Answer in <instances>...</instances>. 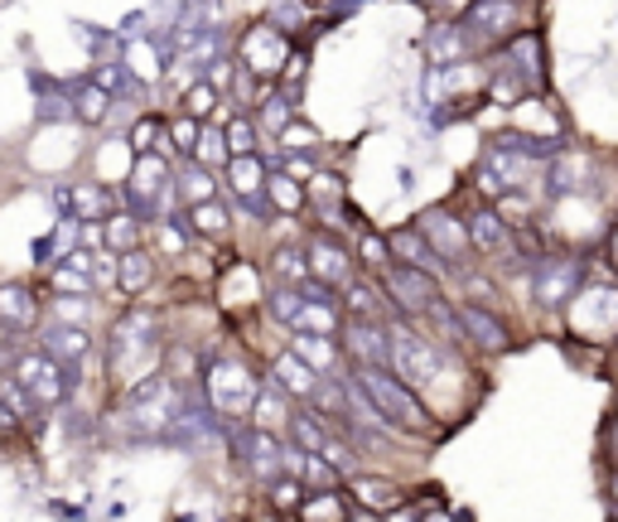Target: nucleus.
<instances>
[{
	"instance_id": "1",
	"label": "nucleus",
	"mask_w": 618,
	"mask_h": 522,
	"mask_svg": "<svg viewBox=\"0 0 618 522\" xmlns=\"http://www.w3.org/2000/svg\"><path fill=\"white\" fill-rule=\"evenodd\" d=\"M165 349H170L165 343V315L145 300H131L102 335V368L117 387H131L141 377L160 373Z\"/></svg>"
},
{
	"instance_id": "2",
	"label": "nucleus",
	"mask_w": 618,
	"mask_h": 522,
	"mask_svg": "<svg viewBox=\"0 0 618 522\" xmlns=\"http://www.w3.org/2000/svg\"><path fill=\"white\" fill-rule=\"evenodd\" d=\"M0 373H5L15 387H25V397L44 411V416L69 411L77 387H83V373L69 368V363H59V359H49L39 343H25V339H10V349L0 353Z\"/></svg>"
},
{
	"instance_id": "3",
	"label": "nucleus",
	"mask_w": 618,
	"mask_h": 522,
	"mask_svg": "<svg viewBox=\"0 0 618 522\" xmlns=\"http://www.w3.org/2000/svg\"><path fill=\"white\" fill-rule=\"evenodd\" d=\"M348 373H353L358 383H363V392L373 397V406L381 411V421H387L391 436H401V440L440 436V416H435V406L425 402L411 383H401L391 368H348Z\"/></svg>"
},
{
	"instance_id": "4",
	"label": "nucleus",
	"mask_w": 618,
	"mask_h": 522,
	"mask_svg": "<svg viewBox=\"0 0 618 522\" xmlns=\"http://www.w3.org/2000/svg\"><path fill=\"white\" fill-rule=\"evenodd\" d=\"M266 387V373L256 359L246 353H208L204 373H198V392L208 397V406L218 411L222 421H246Z\"/></svg>"
},
{
	"instance_id": "5",
	"label": "nucleus",
	"mask_w": 618,
	"mask_h": 522,
	"mask_svg": "<svg viewBox=\"0 0 618 522\" xmlns=\"http://www.w3.org/2000/svg\"><path fill=\"white\" fill-rule=\"evenodd\" d=\"M542 5L546 0H469L459 10V25H464L478 59H488L526 29H542Z\"/></svg>"
},
{
	"instance_id": "6",
	"label": "nucleus",
	"mask_w": 618,
	"mask_h": 522,
	"mask_svg": "<svg viewBox=\"0 0 618 522\" xmlns=\"http://www.w3.org/2000/svg\"><path fill=\"white\" fill-rule=\"evenodd\" d=\"M566 343H594V349H618V276L599 281L590 266V281L566 305Z\"/></svg>"
},
{
	"instance_id": "7",
	"label": "nucleus",
	"mask_w": 618,
	"mask_h": 522,
	"mask_svg": "<svg viewBox=\"0 0 618 522\" xmlns=\"http://www.w3.org/2000/svg\"><path fill=\"white\" fill-rule=\"evenodd\" d=\"M590 262L594 252H570V247H556V252H542L526 271V295H532L536 309L546 315H566V305L580 295V286L590 281Z\"/></svg>"
},
{
	"instance_id": "8",
	"label": "nucleus",
	"mask_w": 618,
	"mask_h": 522,
	"mask_svg": "<svg viewBox=\"0 0 618 522\" xmlns=\"http://www.w3.org/2000/svg\"><path fill=\"white\" fill-rule=\"evenodd\" d=\"M411 223L421 228V238L435 247V257L449 266V276L478 262V257H474V242H469V218L459 214L455 204H431V208H421Z\"/></svg>"
},
{
	"instance_id": "9",
	"label": "nucleus",
	"mask_w": 618,
	"mask_h": 522,
	"mask_svg": "<svg viewBox=\"0 0 618 522\" xmlns=\"http://www.w3.org/2000/svg\"><path fill=\"white\" fill-rule=\"evenodd\" d=\"M536 174H542V165L522 160V155H512L508 146H498V141H483V155L474 165V198L498 204V198L517 194V189H532Z\"/></svg>"
},
{
	"instance_id": "10",
	"label": "nucleus",
	"mask_w": 618,
	"mask_h": 522,
	"mask_svg": "<svg viewBox=\"0 0 618 522\" xmlns=\"http://www.w3.org/2000/svg\"><path fill=\"white\" fill-rule=\"evenodd\" d=\"M290 53H295V39L286 35V29H276L271 20H252V25H242L238 44H232V59L242 63V69H252L262 83H276L280 69L290 63Z\"/></svg>"
},
{
	"instance_id": "11",
	"label": "nucleus",
	"mask_w": 618,
	"mask_h": 522,
	"mask_svg": "<svg viewBox=\"0 0 618 522\" xmlns=\"http://www.w3.org/2000/svg\"><path fill=\"white\" fill-rule=\"evenodd\" d=\"M542 198L546 204H560V198H599V155L584 146H566L542 170Z\"/></svg>"
},
{
	"instance_id": "12",
	"label": "nucleus",
	"mask_w": 618,
	"mask_h": 522,
	"mask_svg": "<svg viewBox=\"0 0 618 522\" xmlns=\"http://www.w3.org/2000/svg\"><path fill=\"white\" fill-rule=\"evenodd\" d=\"M228 436H232V450H238V464L262 488H271L286 474V436L252 426V421H228Z\"/></svg>"
},
{
	"instance_id": "13",
	"label": "nucleus",
	"mask_w": 618,
	"mask_h": 522,
	"mask_svg": "<svg viewBox=\"0 0 618 522\" xmlns=\"http://www.w3.org/2000/svg\"><path fill=\"white\" fill-rule=\"evenodd\" d=\"M377 281H381V291H387L391 309H397V315H407V319H425L445 300V281H440V276H431V271H421V266L391 262L387 271L377 276Z\"/></svg>"
},
{
	"instance_id": "14",
	"label": "nucleus",
	"mask_w": 618,
	"mask_h": 522,
	"mask_svg": "<svg viewBox=\"0 0 618 522\" xmlns=\"http://www.w3.org/2000/svg\"><path fill=\"white\" fill-rule=\"evenodd\" d=\"M455 305H459V325H464V339L474 359H508L517 349V329L502 309L474 305V300H455Z\"/></svg>"
},
{
	"instance_id": "15",
	"label": "nucleus",
	"mask_w": 618,
	"mask_h": 522,
	"mask_svg": "<svg viewBox=\"0 0 618 522\" xmlns=\"http://www.w3.org/2000/svg\"><path fill=\"white\" fill-rule=\"evenodd\" d=\"M305 257H310L314 281L329 286V291H339V295H343V286L363 271L358 257H353V242H348L343 232H334V228H314L310 232V238H305Z\"/></svg>"
},
{
	"instance_id": "16",
	"label": "nucleus",
	"mask_w": 618,
	"mask_h": 522,
	"mask_svg": "<svg viewBox=\"0 0 618 522\" xmlns=\"http://www.w3.org/2000/svg\"><path fill=\"white\" fill-rule=\"evenodd\" d=\"M59 218H73V223H102L121 208V189H111L107 180H73V184H53L49 189Z\"/></svg>"
},
{
	"instance_id": "17",
	"label": "nucleus",
	"mask_w": 618,
	"mask_h": 522,
	"mask_svg": "<svg viewBox=\"0 0 618 522\" xmlns=\"http://www.w3.org/2000/svg\"><path fill=\"white\" fill-rule=\"evenodd\" d=\"M310 184V218H319V228H334V232H358L367 228L358 204L348 198V180L339 170H319Z\"/></svg>"
},
{
	"instance_id": "18",
	"label": "nucleus",
	"mask_w": 618,
	"mask_h": 522,
	"mask_svg": "<svg viewBox=\"0 0 618 522\" xmlns=\"http://www.w3.org/2000/svg\"><path fill=\"white\" fill-rule=\"evenodd\" d=\"M44 329V295L29 281H0V335L29 339Z\"/></svg>"
},
{
	"instance_id": "19",
	"label": "nucleus",
	"mask_w": 618,
	"mask_h": 522,
	"mask_svg": "<svg viewBox=\"0 0 618 522\" xmlns=\"http://www.w3.org/2000/svg\"><path fill=\"white\" fill-rule=\"evenodd\" d=\"M339 339H343V353H348V368H391L387 319H348Z\"/></svg>"
},
{
	"instance_id": "20",
	"label": "nucleus",
	"mask_w": 618,
	"mask_h": 522,
	"mask_svg": "<svg viewBox=\"0 0 618 522\" xmlns=\"http://www.w3.org/2000/svg\"><path fill=\"white\" fill-rule=\"evenodd\" d=\"M35 343L49 353V359L69 363V368H77V373H83L87 363H93V353H97V335L87 325H73V319H49Z\"/></svg>"
},
{
	"instance_id": "21",
	"label": "nucleus",
	"mask_w": 618,
	"mask_h": 522,
	"mask_svg": "<svg viewBox=\"0 0 618 522\" xmlns=\"http://www.w3.org/2000/svg\"><path fill=\"white\" fill-rule=\"evenodd\" d=\"M262 373H266V383L280 387V392H286L290 402H300V406L314 402V392H319V383H324V373H314L310 363L290 349V343H286V349H276L271 359L262 363Z\"/></svg>"
},
{
	"instance_id": "22",
	"label": "nucleus",
	"mask_w": 618,
	"mask_h": 522,
	"mask_svg": "<svg viewBox=\"0 0 618 522\" xmlns=\"http://www.w3.org/2000/svg\"><path fill=\"white\" fill-rule=\"evenodd\" d=\"M69 102H73V121L77 126H87V131H102L111 121V112H117V97H111L93 73L69 77Z\"/></svg>"
},
{
	"instance_id": "23",
	"label": "nucleus",
	"mask_w": 618,
	"mask_h": 522,
	"mask_svg": "<svg viewBox=\"0 0 618 522\" xmlns=\"http://www.w3.org/2000/svg\"><path fill=\"white\" fill-rule=\"evenodd\" d=\"M29 93H35V121L39 126H69L73 102H69V77H53L44 69H29Z\"/></svg>"
},
{
	"instance_id": "24",
	"label": "nucleus",
	"mask_w": 618,
	"mask_h": 522,
	"mask_svg": "<svg viewBox=\"0 0 618 522\" xmlns=\"http://www.w3.org/2000/svg\"><path fill=\"white\" fill-rule=\"evenodd\" d=\"M387 242H391V262H401V266H421V271H431V276H440V281H449V266L435 257V247L421 238V228H415V223L387 228Z\"/></svg>"
},
{
	"instance_id": "25",
	"label": "nucleus",
	"mask_w": 618,
	"mask_h": 522,
	"mask_svg": "<svg viewBox=\"0 0 618 522\" xmlns=\"http://www.w3.org/2000/svg\"><path fill=\"white\" fill-rule=\"evenodd\" d=\"M184 214V223H189V232H194L198 242H228L232 238V223H238V214H232V204L228 198H204V204H189V208H179Z\"/></svg>"
},
{
	"instance_id": "26",
	"label": "nucleus",
	"mask_w": 618,
	"mask_h": 522,
	"mask_svg": "<svg viewBox=\"0 0 618 522\" xmlns=\"http://www.w3.org/2000/svg\"><path fill=\"white\" fill-rule=\"evenodd\" d=\"M160 281V257L150 247H136V252H121L117 257V291L126 300H145Z\"/></svg>"
},
{
	"instance_id": "27",
	"label": "nucleus",
	"mask_w": 618,
	"mask_h": 522,
	"mask_svg": "<svg viewBox=\"0 0 618 522\" xmlns=\"http://www.w3.org/2000/svg\"><path fill=\"white\" fill-rule=\"evenodd\" d=\"M343 309H348V319H391L397 315L387 291H381V281L377 276H367V271H358L353 281L343 286Z\"/></svg>"
},
{
	"instance_id": "28",
	"label": "nucleus",
	"mask_w": 618,
	"mask_h": 522,
	"mask_svg": "<svg viewBox=\"0 0 618 522\" xmlns=\"http://www.w3.org/2000/svg\"><path fill=\"white\" fill-rule=\"evenodd\" d=\"M464 59H478L474 44H469L464 25L459 20H435L425 29V63H464Z\"/></svg>"
},
{
	"instance_id": "29",
	"label": "nucleus",
	"mask_w": 618,
	"mask_h": 522,
	"mask_svg": "<svg viewBox=\"0 0 618 522\" xmlns=\"http://www.w3.org/2000/svg\"><path fill=\"white\" fill-rule=\"evenodd\" d=\"M348 488H353V498H358V508H363V513H381V518H387L391 508L407 503V488H401L397 479H387V474H363V470H358L353 479H348Z\"/></svg>"
},
{
	"instance_id": "30",
	"label": "nucleus",
	"mask_w": 618,
	"mask_h": 522,
	"mask_svg": "<svg viewBox=\"0 0 618 522\" xmlns=\"http://www.w3.org/2000/svg\"><path fill=\"white\" fill-rule=\"evenodd\" d=\"M286 343L310 363L314 373H324V377H334V373H343V368H348L343 339H334V335H290Z\"/></svg>"
},
{
	"instance_id": "31",
	"label": "nucleus",
	"mask_w": 618,
	"mask_h": 522,
	"mask_svg": "<svg viewBox=\"0 0 618 522\" xmlns=\"http://www.w3.org/2000/svg\"><path fill=\"white\" fill-rule=\"evenodd\" d=\"M218 194H222V174L204 170L198 160H174V198H179V208L204 204V198H218Z\"/></svg>"
},
{
	"instance_id": "32",
	"label": "nucleus",
	"mask_w": 618,
	"mask_h": 522,
	"mask_svg": "<svg viewBox=\"0 0 618 522\" xmlns=\"http://www.w3.org/2000/svg\"><path fill=\"white\" fill-rule=\"evenodd\" d=\"M310 257L305 242H276L271 262H266V286H310Z\"/></svg>"
},
{
	"instance_id": "33",
	"label": "nucleus",
	"mask_w": 618,
	"mask_h": 522,
	"mask_svg": "<svg viewBox=\"0 0 618 522\" xmlns=\"http://www.w3.org/2000/svg\"><path fill=\"white\" fill-rule=\"evenodd\" d=\"M266 198H271L276 223L280 218H305L310 214V184L295 180V174H286V170H271V180H266Z\"/></svg>"
},
{
	"instance_id": "34",
	"label": "nucleus",
	"mask_w": 618,
	"mask_h": 522,
	"mask_svg": "<svg viewBox=\"0 0 618 522\" xmlns=\"http://www.w3.org/2000/svg\"><path fill=\"white\" fill-rule=\"evenodd\" d=\"M334 436H339V430H334L310 402L295 406V416H290V430H286L290 446H300V450H310V454H324V450L334 446Z\"/></svg>"
},
{
	"instance_id": "35",
	"label": "nucleus",
	"mask_w": 618,
	"mask_h": 522,
	"mask_svg": "<svg viewBox=\"0 0 618 522\" xmlns=\"http://www.w3.org/2000/svg\"><path fill=\"white\" fill-rule=\"evenodd\" d=\"M194 232H189L184 214H170L160 218V223H150V252L160 262H189V252H194Z\"/></svg>"
},
{
	"instance_id": "36",
	"label": "nucleus",
	"mask_w": 618,
	"mask_h": 522,
	"mask_svg": "<svg viewBox=\"0 0 618 522\" xmlns=\"http://www.w3.org/2000/svg\"><path fill=\"white\" fill-rule=\"evenodd\" d=\"M145 238H150V223H141L131 208H117L111 218H102V247L111 252V257L145 247Z\"/></svg>"
},
{
	"instance_id": "37",
	"label": "nucleus",
	"mask_w": 618,
	"mask_h": 522,
	"mask_svg": "<svg viewBox=\"0 0 618 522\" xmlns=\"http://www.w3.org/2000/svg\"><path fill=\"white\" fill-rule=\"evenodd\" d=\"M252 117H256V126H262V136H266V141H280V136H286V131L300 121V107L290 102L286 93L266 87V97L256 102V112H252Z\"/></svg>"
},
{
	"instance_id": "38",
	"label": "nucleus",
	"mask_w": 618,
	"mask_h": 522,
	"mask_svg": "<svg viewBox=\"0 0 618 522\" xmlns=\"http://www.w3.org/2000/svg\"><path fill=\"white\" fill-rule=\"evenodd\" d=\"M295 406H300V402H290V397L280 392V387L266 383L246 421H252V426H262V430H276V436H286V430H290V416H295Z\"/></svg>"
},
{
	"instance_id": "39",
	"label": "nucleus",
	"mask_w": 618,
	"mask_h": 522,
	"mask_svg": "<svg viewBox=\"0 0 618 522\" xmlns=\"http://www.w3.org/2000/svg\"><path fill=\"white\" fill-rule=\"evenodd\" d=\"M222 107H228V93H222L218 83H208V77H198V83H189L184 93H179V112L194 117V121H218Z\"/></svg>"
},
{
	"instance_id": "40",
	"label": "nucleus",
	"mask_w": 618,
	"mask_h": 522,
	"mask_svg": "<svg viewBox=\"0 0 618 522\" xmlns=\"http://www.w3.org/2000/svg\"><path fill=\"white\" fill-rule=\"evenodd\" d=\"M165 136H170V112H136V121L126 126V146L131 155H145V150H165Z\"/></svg>"
},
{
	"instance_id": "41",
	"label": "nucleus",
	"mask_w": 618,
	"mask_h": 522,
	"mask_svg": "<svg viewBox=\"0 0 618 522\" xmlns=\"http://www.w3.org/2000/svg\"><path fill=\"white\" fill-rule=\"evenodd\" d=\"M449 281L459 286V300H474V305H493V309H502V286H498V276H488L483 271V262L474 266H464V271H455Z\"/></svg>"
},
{
	"instance_id": "42",
	"label": "nucleus",
	"mask_w": 618,
	"mask_h": 522,
	"mask_svg": "<svg viewBox=\"0 0 618 522\" xmlns=\"http://www.w3.org/2000/svg\"><path fill=\"white\" fill-rule=\"evenodd\" d=\"M353 257H358V266H363L367 276H381L391 266V242H387V232L381 228H358L353 232Z\"/></svg>"
},
{
	"instance_id": "43",
	"label": "nucleus",
	"mask_w": 618,
	"mask_h": 522,
	"mask_svg": "<svg viewBox=\"0 0 618 522\" xmlns=\"http://www.w3.org/2000/svg\"><path fill=\"white\" fill-rule=\"evenodd\" d=\"M194 160L204 165V170L222 174L232 165V146H228V131H222V121H204V131H198V146H194Z\"/></svg>"
},
{
	"instance_id": "44",
	"label": "nucleus",
	"mask_w": 618,
	"mask_h": 522,
	"mask_svg": "<svg viewBox=\"0 0 618 522\" xmlns=\"http://www.w3.org/2000/svg\"><path fill=\"white\" fill-rule=\"evenodd\" d=\"M266 87L276 83H262L252 69H242V63H232V77H228V107L232 112H256V102L266 97Z\"/></svg>"
},
{
	"instance_id": "45",
	"label": "nucleus",
	"mask_w": 618,
	"mask_h": 522,
	"mask_svg": "<svg viewBox=\"0 0 618 522\" xmlns=\"http://www.w3.org/2000/svg\"><path fill=\"white\" fill-rule=\"evenodd\" d=\"M73 35H77V44L87 49V59H97V63H117L121 59V39L117 29H102V25H87V20H77L73 25Z\"/></svg>"
},
{
	"instance_id": "46",
	"label": "nucleus",
	"mask_w": 618,
	"mask_h": 522,
	"mask_svg": "<svg viewBox=\"0 0 618 522\" xmlns=\"http://www.w3.org/2000/svg\"><path fill=\"white\" fill-rule=\"evenodd\" d=\"M222 131H228V146L232 155H266V136H262V126H256V117L252 112H232L228 121H222Z\"/></svg>"
},
{
	"instance_id": "47",
	"label": "nucleus",
	"mask_w": 618,
	"mask_h": 522,
	"mask_svg": "<svg viewBox=\"0 0 618 522\" xmlns=\"http://www.w3.org/2000/svg\"><path fill=\"white\" fill-rule=\"evenodd\" d=\"M300 522H348V503L339 488H319V494H310L305 503H300Z\"/></svg>"
},
{
	"instance_id": "48",
	"label": "nucleus",
	"mask_w": 618,
	"mask_h": 522,
	"mask_svg": "<svg viewBox=\"0 0 618 522\" xmlns=\"http://www.w3.org/2000/svg\"><path fill=\"white\" fill-rule=\"evenodd\" d=\"M198 131H204V121L174 112V117H170V136H165V155H170V160H194Z\"/></svg>"
},
{
	"instance_id": "49",
	"label": "nucleus",
	"mask_w": 618,
	"mask_h": 522,
	"mask_svg": "<svg viewBox=\"0 0 618 522\" xmlns=\"http://www.w3.org/2000/svg\"><path fill=\"white\" fill-rule=\"evenodd\" d=\"M49 291L59 300H93L97 281L87 271H73V266H49Z\"/></svg>"
},
{
	"instance_id": "50",
	"label": "nucleus",
	"mask_w": 618,
	"mask_h": 522,
	"mask_svg": "<svg viewBox=\"0 0 618 522\" xmlns=\"http://www.w3.org/2000/svg\"><path fill=\"white\" fill-rule=\"evenodd\" d=\"M305 83H310V49H305V44H295L290 63H286V69H280V77H276V93H286L290 102L300 107V97H305Z\"/></svg>"
},
{
	"instance_id": "51",
	"label": "nucleus",
	"mask_w": 618,
	"mask_h": 522,
	"mask_svg": "<svg viewBox=\"0 0 618 522\" xmlns=\"http://www.w3.org/2000/svg\"><path fill=\"white\" fill-rule=\"evenodd\" d=\"M310 498V488L295 479V474H280V479L271 484V508L276 513H300V503Z\"/></svg>"
},
{
	"instance_id": "52",
	"label": "nucleus",
	"mask_w": 618,
	"mask_h": 522,
	"mask_svg": "<svg viewBox=\"0 0 618 522\" xmlns=\"http://www.w3.org/2000/svg\"><path fill=\"white\" fill-rule=\"evenodd\" d=\"M305 5H310V15L319 20V25H324V20H329V25H339V20L358 15V10H363L367 0H305Z\"/></svg>"
},
{
	"instance_id": "53",
	"label": "nucleus",
	"mask_w": 618,
	"mask_h": 522,
	"mask_svg": "<svg viewBox=\"0 0 618 522\" xmlns=\"http://www.w3.org/2000/svg\"><path fill=\"white\" fill-rule=\"evenodd\" d=\"M20 430H25V421H20V411L0 397V440H20Z\"/></svg>"
},
{
	"instance_id": "54",
	"label": "nucleus",
	"mask_w": 618,
	"mask_h": 522,
	"mask_svg": "<svg viewBox=\"0 0 618 522\" xmlns=\"http://www.w3.org/2000/svg\"><path fill=\"white\" fill-rule=\"evenodd\" d=\"M604 464L618 470V406L609 411V421H604Z\"/></svg>"
},
{
	"instance_id": "55",
	"label": "nucleus",
	"mask_w": 618,
	"mask_h": 522,
	"mask_svg": "<svg viewBox=\"0 0 618 522\" xmlns=\"http://www.w3.org/2000/svg\"><path fill=\"white\" fill-rule=\"evenodd\" d=\"M599 247H604V266H609V271L618 276V218H614V228L604 232V242H599Z\"/></svg>"
},
{
	"instance_id": "56",
	"label": "nucleus",
	"mask_w": 618,
	"mask_h": 522,
	"mask_svg": "<svg viewBox=\"0 0 618 522\" xmlns=\"http://www.w3.org/2000/svg\"><path fill=\"white\" fill-rule=\"evenodd\" d=\"M387 522H421V513H415L411 503H401V508H391L387 513Z\"/></svg>"
},
{
	"instance_id": "57",
	"label": "nucleus",
	"mask_w": 618,
	"mask_h": 522,
	"mask_svg": "<svg viewBox=\"0 0 618 522\" xmlns=\"http://www.w3.org/2000/svg\"><path fill=\"white\" fill-rule=\"evenodd\" d=\"M421 522H455V513H445V508H431V513H421Z\"/></svg>"
},
{
	"instance_id": "58",
	"label": "nucleus",
	"mask_w": 618,
	"mask_h": 522,
	"mask_svg": "<svg viewBox=\"0 0 618 522\" xmlns=\"http://www.w3.org/2000/svg\"><path fill=\"white\" fill-rule=\"evenodd\" d=\"M397 180H401V189H407V194H411V189H415V170H407V165H401V170H397Z\"/></svg>"
},
{
	"instance_id": "59",
	"label": "nucleus",
	"mask_w": 618,
	"mask_h": 522,
	"mask_svg": "<svg viewBox=\"0 0 618 522\" xmlns=\"http://www.w3.org/2000/svg\"><path fill=\"white\" fill-rule=\"evenodd\" d=\"M609 503H614V508H618V470H614V474H609Z\"/></svg>"
},
{
	"instance_id": "60",
	"label": "nucleus",
	"mask_w": 618,
	"mask_h": 522,
	"mask_svg": "<svg viewBox=\"0 0 618 522\" xmlns=\"http://www.w3.org/2000/svg\"><path fill=\"white\" fill-rule=\"evenodd\" d=\"M179 522H213V518H179ZM222 522V518H218Z\"/></svg>"
}]
</instances>
